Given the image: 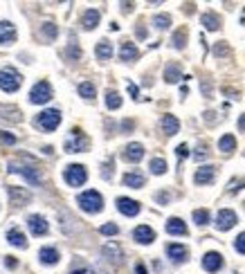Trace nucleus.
Masks as SVG:
<instances>
[{"label":"nucleus","mask_w":245,"mask_h":274,"mask_svg":"<svg viewBox=\"0 0 245 274\" xmlns=\"http://www.w3.org/2000/svg\"><path fill=\"white\" fill-rule=\"evenodd\" d=\"M77 205L86 211V214H99L103 209V198L99 191L90 189V191H84L81 196L77 198Z\"/></svg>","instance_id":"f257e3e1"},{"label":"nucleus","mask_w":245,"mask_h":274,"mask_svg":"<svg viewBox=\"0 0 245 274\" xmlns=\"http://www.w3.org/2000/svg\"><path fill=\"white\" fill-rule=\"evenodd\" d=\"M72 135L65 139V144H63V148H65V153H84V151H88V146H90V139L84 135V131L81 128H72Z\"/></svg>","instance_id":"f03ea898"},{"label":"nucleus","mask_w":245,"mask_h":274,"mask_svg":"<svg viewBox=\"0 0 245 274\" xmlns=\"http://www.w3.org/2000/svg\"><path fill=\"white\" fill-rule=\"evenodd\" d=\"M59 124H61V110H56V108H48L36 117V126H41L43 131H56Z\"/></svg>","instance_id":"7ed1b4c3"},{"label":"nucleus","mask_w":245,"mask_h":274,"mask_svg":"<svg viewBox=\"0 0 245 274\" xmlns=\"http://www.w3.org/2000/svg\"><path fill=\"white\" fill-rule=\"evenodd\" d=\"M23 84V77H20L16 70L11 68H5L0 70V90H5V92H16Z\"/></svg>","instance_id":"20e7f679"},{"label":"nucleus","mask_w":245,"mask_h":274,"mask_svg":"<svg viewBox=\"0 0 245 274\" xmlns=\"http://www.w3.org/2000/svg\"><path fill=\"white\" fill-rule=\"evenodd\" d=\"M63 178L70 186H81L88 180V171H86L84 164H70V167H65Z\"/></svg>","instance_id":"39448f33"},{"label":"nucleus","mask_w":245,"mask_h":274,"mask_svg":"<svg viewBox=\"0 0 245 274\" xmlns=\"http://www.w3.org/2000/svg\"><path fill=\"white\" fill-rule=\"evenodd\" d=\"M49 99H52V86H49L48 81L34 84V88H32V92H30V101L32 103H48Z\"/></svg>","instance_id":"423d86ee"},{"label":"nucleus","mask_w":245,"mask_h":274,"mask_svg":"<svg viewBox=\"0 0 245 274\" xmlns=\"http://www.w3.org/2000/svg\"><path fill=\"white\" fill-rule=\"evenodd\" d=\"M9 173H20V176H25L30 184H39V182H41V171L36 167H27V164H16V162H9Z\"/></svg>","instance_id":"0eeeda50"},{"label":"nucleus","mask_w":245,"mask_h":274,"mask_svg":"<svg viewBox=\"0 0 245 274\" xmlns=\"http://www.w3.org/2000/svg\"><path fill=\"white\" fill-rule=\"evenodd\" d=\"M236 223H239V218H236V214L232 209H221L218 216H216V229H221V231L232 229Z\"/></svg>","instance_id":"6e6552de"},{"label":"nucleus","mask_w":245,"mask_h":274,"mask_svg":"<svg viewBox=\"0 0 245 274\" xmlns=\"http://www.w3.org/2000/svg\"><path fill=\"white\" fill-rule=\"evenodd\" d=\"M101 254H103V259L113 261L115 265H122L124 263V252H122V247H119L117 243H106L101 247Z\"/></svg>","instance_id":"1a4fd4ad"},{"label":"nucleus","mask_w":245,"mask_h":274,"mask_svg":"<svg viewBox=\"0 0 245 274\" xmlns=\"http://www.w3.org/2000/svg\"><path fill=\"white\" fill-rule=\"evenodd\" d=\"M18 36L16 27L9 23V20H0V45H11Z\"/></svg>","instance_id":"9d476101"},{"label":"nucleus","mask_w":245,"mask_h":274,"mask_svg":"<svg viewBox=\"0 0 245 274\" xmlns=\"http://www.w3.org/2000/svg\"><path fill=\"white\" fill-rule=\"evenodd\" d=\"M7 193H9L11 205H27L32 200V193L27 189H20V186H7Z\"/></svg>","instance_id":"9b49d317"},{"label":"nucleus","mask_w":245,"mask_h":274,"mask_svg":"<svg viewBox=\"0 0 245 274\" xmlns=\"http://www.w3.org/2000/svg\"><path fill=\"white\" fill-rule=\"evenodd\" d=\"M27 227H30V231L34 236L48 234V221H45L43 216H39V214H32L30 218H27Z\"/></svg>","instance_id":"f8f14e48"},{"label":"nucleus","mask_w":245,"mask_h":274,"mask_svg":"<svg viewBox=\"0 0 245 274\" xmlns=\"http://www.w3.org/2000/svg\"><path fill=\"white\" fill-rule=\"evenodd\" d=\"M117 209L122 211L124 216H128V218H133V216L140 214V202L133 200V198H117Z\"/></svg>","instance_id":"ddd939ff"},{"label":"nucleus","mask_w":245,"mask_h":274,"mask_svg":"<svg viewBox=\"0 0 245 274\" xmlns=\"http://www.w3.org/2000/svg\"><path fill=\"white\" fill-rule=\"evenodd\" d=\"M122 157H124L126 162H133V164H135V162H140V160L144 157V146H142L140 142H131L126 148H124Z\"/></svg>","instance_id":"4468645a"},{"label":"nucleus","mask_w":245,"mask_h":274,"mask_svg":"<svg viewBox=\"0 0 245 274\" xmlns=\"http://www.w3.org/2000/svg\"><path fill=\"white\" fill-rule=\"evenodd\" d=\"M202 268H205L207 272H218V270L223 268V256L218 254V252H207V254L202 256Z\"/></svg>","instance_id":"2eb2a0df"},{"label":"nucleus","mask_w":245,"mask_h":274,"mask_svg":"<svg viewBox=\"0 0 245 274\" xmlns=\"http://www.w3.org/2000/svg\"><path fill=\"white\" fill-rule=\"evenodd\" d=\"M167 254H169V259H171L173 263H185L187 256H189V252H187L185 245L169 243V245H167Z\"/></svg>","instance_id":"dca6fc26"},{"label":"nucleus","mask_w":245,"mask_h":274,"mask_svg":"<svg viewBox=\"0 0 245 274\" xmlns=\"http://www.w3.org/2000/svg\"><path fill=\"white\" fill-rule=\"evenodd\" d=\"M133 238L138 240V243H142V245H148V243L155 240V231H153L148 225H138L135 231H133Z\"/></svg>","instance_id":"f3484780"},{"label":"nucleus","mask_w":245,"mask_h":274,"mask_svg":"<svg viewBox=\"0 0 245 274\" xmlns=\"http://www.w3.org/2000/svg\"><path fill=\"white\" fill-rule=\"evenodd\" d=\"M214 178H216V167H200L196 171V176H194V182L202 186V184H211Z\"/></svg>","instance_id":"a211bd4d"},{"label":"nucleus","mask_w":245,"mask_h":274,"mask_svg":"<svg viewBox=\"0 0 245 274\" xmlns=\"http://www.w3.org/2000/svg\"><path fill=\"white\" fill-rule=\"evenodd\" d=\"M187 223L182 221V218H169L167 221V234H171V236H187Z\"/></svg>","instance_id":"6ab92c4d"},{"label":"nucleus","mask_w":245,"mask_h":274,"mask_svg":"<svg viewBox=\"0 0 245 274\" xmlns=\"http://www.w3.org/2000/svg\"><path fill=\"white\" fill-rule=\"evenodd\" d=\"M39 259H41V263H43V265H56V263H59V259H61V254H59L56 247H41Z\"/></svg>","instance_id":"aec40b11"},{"label":"nucleus","mask_w":245,"mask_h":274,"mask_svg":"<svg viewBox=\"0 0 245 274\" xmlns=\"http://www.w3.org/2000/svg\"><path fill=\"white\" fill-rule=\"evenodd\" d=\"M162 131H164V135H176L178 131H180V122H178V117H173V115H164L162 117Z\"/></svg>","instance_id":"412c9836"},{"label":"nucleus","mask_w":245,"mask_h":274,"mask_svg":"<svg viewBox=\"0 0 245 274\" xmlns=\"http://www.w3.org/2000/svg\"><path fill=\"white\" fill-rule=\"evenodd\" d=\"M99 18H101V14H99L97 9H88L84 11V18H81V25H84V30H95L99 25Z\"/></svg>","instance_id":"4be33fe9"},{"label":"nucleus","mask_w":245,"mask_h":274,"mask_svg":"<svg viewBox=\"0 0 245 274\" xmlns=\"http://www.w3.org/2000/svg\"><path fill=\"white\" fill-rule=\"evenodd\" d=\"M95 54H97L99 61H110V56H113V45L108 43L106 39H101L97 43V47H95Z\"/></svg>","instance_id":"5701e85b"},{"label":"nucleus","mask_w":245,"mask_h":274,"mask_svg":"<svg viewBox=\"0 0 245 274\" xmlns=\"http://www.w3.org/2000/svg\"><path fill=\"white\" fill-rule=\"evenodd\" d=\"M180 79H182V70L178 63H169L167 68H164V81H167V84H178Z\"/></svg>","instance_id":"b1692460"},{"label":"nucleus","mask_w":245,"mask_h":274,"mask_svg":"<svg viewBox=\"0 0 245 274\" xmlns=\"http://www.w3.org/2000/svg\"><path fill=\"white\" fill-rule=\"evenodd\" d=\"M124 184L131 186V189H142L144 186V176L140 171H128L124 176Z\"/></svg>","instance_id":"393cba45"},{"label":"nucleus","mask_w":245,"mask_h":274,"mask_svg":"<svg viewBox=\"0 0 245 274\" xmlns=\"http://www.w3.org/2000/svg\"><path fill=\"white\" fill-rule=\"evenodd\" d=\"M7 240H9L14 247H20V250H25V247H27V238H25V234L20 229H16V227L7 231Z\"/></svg>","instance_id":"a878e982"},{"label":"nucleus","mask_w":245,"mask_h":274,"mask_svg":"<svg viewBox=\"0 0 245 274\" xmlns=\"http://www.w3.org/2000/svg\"><path fill=\"white\" fill-rule=\"evenodd\" d=\"M140 56L138 47H135V43H122V49H119V59L122 61H135Z\"/></svg>","instance_id":"bb28decb"},{"label":"nucleus","mask_w":245,"mask_h":274,"mask_svg":"<svg viewBox=\"0 0 245 274\" xmlns=\"http://www.w3.org/2000/svg\"><path fill=\"white\" fill-rule=\"evenodd\" d=\"M200 23L205 25V30H209V32H216L218 27H221V18H218L216 14H211V11H207V14L200 16Z\"/></svg>","instance_id":"cd10ccee"},{"label":"nucleus","mask_w":245,"mask_h":274,"mask_svg":"<svg viewBox=\"0 0 245 274\" xmlns=\"http://www.w3.org/2000/svg\"><path fill=\"white\" fill-rule=\"evenodd\" d=\"M106 108L108 110H117V108H122V97H119L117 90H108L106 92Z\"/></svg>","instance_id":"c85d7f7f"},{"label":"nucleus","mask_w":245,"mask_h":274,"mask_svg":"<svg viewBox=\"0 0 245 274\" xmlns=\"http://www.w3.org/2000/svg\"><path fill=\"white\" fill-rule=\"evenodd\" d=\"M218 148H221L223 153H232L236 148V137L230 135V133H227V135H223L221 139H218Z\"/></svg>","instance_id":"c756f323"},{"label":"nucleus","mask_w":245,"mask_h":274,"mask_svg":"<svg viewBox=\"0 0 245 274\" xmlns=\"http://www.w3.org/2000/svg\"><path fill=\"white\" fill-rule=\"evenodd\" d=\"M70 274H93V268H90L86 261L74 259L72 265H70Z\"/></svg>","instance_id":"7c9ffc66"},{"label":"nucleus","mask_w":245,"mask_h":274,"mask_svg":"<svg viewBox=\"0 0 245 274\" xmlns=\"http://www.w3.org/2000/svg\"><path fill=\"white\" fill-rule=\"evenodd\" d=\"M148 169H151L153 176H162V173H167V162L162 160V157H153Z\"/></svg>","instance_id":"2f4dec72"},{"label":"nucleus","mask_w":245,"mask_h":274,"mask_svg":"<svg viewBox=\"0 0 245 274\" xmlns=\"http://www.w3.org/2000/svg\"><path fill=\"white\" fill-rule=\"evenodd\" d=\"M171 43H173V47H176V49L185 47V45H187V30H185V27H182V30H178L176 34H173Z\"/></svg>","instance_id":"473e14b6"},{"label":"nucleus","mask_w":245,"mask_h":274,"mask_svg":"<svg viewBox=\"0 0 245 274\" xmlns=\"http://www.w3.org/2000/svg\"><path fill=\"white\" fill-rule=\"evenodd\" d=\"M95 92H97V90H95V86L90 84V81H84V84H79V94H81L84 99H93Z\"/></svg>","instance_id":"72a5a7b5"},{"label":"nucleus","mask_w":245,"mask_h":274,"mask_svg":"<svg viewBox=\"0 0 245 274\" xmlns=\"http://www.w3.org/2000/svg\"><path fill=\"white\" fill-rule=\"evenodd\" d=\"M41 32H43L49 41H54L56 36H59V27H56L54 23H43V25H41Z\"/></svg>","instance_id":"f704fd0d"},{"label":"nucleus","mask_w":245,"mask_h":274,"mask_svg":"<svg viewBox=\"0 0 245 274\" xmlns=\"http://www.w3.org/2000/svg\"><path fill=\"white\" fill-rule=\"evenodd\" d=\"M194 223H196L198 227L207 225V223H209V211H207V209H196V211H194Z\"/></svg>","instance_id":"c9c22d12"},{"label":"nucleus","mask_w":245,"mask_h":274,"mask_svg":"<svg viewBox=\"0 0 245 274\" xmlns=\"http://www.w3.org/2000/svg\"><path fill=\"white\" fill-rule=\"evenodd\" d=\"M153 25H155L157 30H167L169 25H171V16L169 14H157L155 18H153Z\"/></svg>","instance_id":"e433bc0d"},{"label":"nucleus","mask_w":245,"mask_h":274,"mask_svg":"<svg viewBox=\"0 0 245 274\" xmlns=\"http://www.w3.org/2000/svg\"><path fill=\"white\" fill-rule=\"evenodd\" d=\"M99 231H101L103 236H115V234H119V227L115 225V223H106V225L99 227Z\"/></svg>","instance_id":"4c0bfd02"},{"label":"nucleus","mask_w":245,"mask_h":274,"mask_svg":"<svg viewBox=\"0 0 245 274\" xmlns=\"http://www.w3.org/2000/svg\"><path fill=\"white\" fill-rule=\"evenodd\" d=\"M68 56L70 59H81V49H79L77 41H72V43L68 45Z\"/></svg>","instance_id":"58836bf2"},{"label":"nucleus","mask_w":245,"mask_h":274,"mask_svg":"<svg viewBox=\"0 0 245 274\" xmlns=\"http://www.w3.org/2000/svg\"><path fill=\"white\" fill-rule=\"evenodd\" d=\"M234 250L239 252V254H245V231H243V234L236 236V240H234Z\"/></svg>","instance_id":"ea45409f"},{"label":"nucleus","mask_w":245,"mask_h":274,"mask_svg":"<svg viewBox=\"0 0 245 274\" xmlns=\"http://www.w3.org/2000/svg\"><path fill=\"white\" fill-rule=\"evenodd\" d=\"M101 178H113V160L110 162H106V164H103V171H101Z\"/></svg>","instance_id":"a19ab883"},{"label":"nucleus","mask_w":245,"mask_h":274,"mask_svg":"<svg viewBox=\"0 0 245 274\" xmlns=\"http://www.w3.org/2000/svg\"><path fill=\"white\" fill-rule=\"evenodd\" d=\"M243 186H245V180H232L230 182V193H234V191L243 189Z\"/></svg>","instance_id":"79ce46f5"},{"label":"nucleus","mask_w":245,"mask_h":274,"mask_svg":"<svg viewBox=\"0 0 245 274\" xmlns=\"http://www.w3.org/2000/svg\"><path fill=\"white\" fill-rule=\"evenodd\" d=\"M176 155L180 157V160H182V157H187V155H189V146H187V144H180V146L176 148Z\"/></svg>","instance_id":"37998d69"},{"label":"nucleus","mask_w":245,"mask_h":274,"mask_svg":"<svg viewBox=\"0 0 245 274\" xmlns=\"http://www.w3.org/2000/svg\"><path fill=\"white\" fill-rule=\"evenodd\" d=\"M128 94H131L133 99H140V88L135 84H128Z\"/></svg>","instance_id":"c03bdc74"},{"label":"nucleus","mask_w":245,"mask_h":274,"mask_svg":"<svg viewBox=\"0 0 245 274\" xmlns=\"http://www.w3.org/2000/svg\"><path fill=\"white\" fill-rule=\"evenodd\" d=\"M0 139H2L5 144H16V137L9 135V133H0Z\"/></svg>","instance_id":"a18cd8bd"},{"label":"nucleus","mask_w":245,"mask_h":274,"mask_svg":"<svg viewBox=\"0 0 245 274\" xmlns=\"http://www.w3.org/2000/svg\"><path fill=\"white\" fill-rule=\"evenodd\" d=\"M133 128H135V122H133V119H124V122H122V131L124 133L133 131Z\"/></svg>","instance_id":"49530a36"},{"label":"nucleus","mask_w":245,"mask_h":274,"mask_svg":"<svg viewBox=\"0 0 245 274\" xmlns=\"http://www.w3.org/2000/svg\"><path fill=\"white\" fill-rule=\"evenodd\" d=\"M155 200L157 202H169V200H171V193H164V191H160V193L155 196Z\"/></svg>","instance_id":"de8ad7c7"},{"label":"nucleus","mask_w":245,"mask_h":274,"mask_svg":"<svg viewBox=\"0 0 245 274\" xmlns=\"http://www.w3.org/2000/svg\"><path fill=\"white\" fill-rule=\"evenodd\" d=\"M5 265H7V268H9V270H14L16 265H18V261H16L14 256H5Z\"/></svg>","instance_id":"09e8293b"},{"label":"nucleus","mask_w":245,"mask_h":274,"mask_svg":"<svg viewBox=\"0 0 245 274\" xmlns=\"http://www.w3.org/2000/svg\"><path fill=\"white\" fill-rule=\"evenodd\" d=\"M209 153H207V146H198V151H196V160H202V157H207Z\"/></svg>","instance_id":"8fccbe9b"},{"label":"nucleus","mask_w":245,"mask_h":274,"mask_svg":"<svg viewBox=\"0 0 245 274\" xmlns=\"http://www.w3.org/2000/svg\"><path fill=\"white\" fill-rule=\"evenodd\" d=\"M202 94H205V97H211V84H202Z\"/></svg>","instance_id":"3c124183"},{"label":"nucleus","mask_w":245,"mask_h":274,"mask_svg":"<svg viewBox=\"0 0 245 274\" xmlns=\"http://www.w3.org/2000/svg\"><path fill=\"white\" fill-rule=\"evenodd\" d=\"M216 54H218V56H221V54H227V47L225 45H216V49H214Z\"/></svg>","instance_id":"603ef678"},{"label":"nucleus","mask_w":245,"mask_h":274,"mask_svg":"<svg viewBox=\"0 0 245 274\" xmlns=\"http://www.w3.org/2000/svg\"><path fill=\"white\" fill-rule=\"evenodd\" d=\"M239 131L245 133V115H241V117H239Z\"/></svg>","instance_id":"864d4df0"},{"label":"nucleus","mask_w":245,"mask_h":274,"mask_svg":"<svg viewBox=\"0 0 245 274\" xmlns=\"http://www.w3.org/2000/svg\"><path fill=\"white\" fill-rule=\"evenodd\" d=\"M122 11H124V14H128V11H133V5H131V2H122Z\"/></svg>","instance_id":"5fc2aeb1"},{"label":"nucleus","mask_w":245,"mask_h":274,"mask_svg":"<svg viewBox=\"0 0 245 274\" xmlns=\"http://www.w3.org/2000/svg\"><path fill=\"white\" fill-rule=\"evenodd\" d=\"M138 36L140 39H147V30H144L142 25H138Z\"/></svg>","instance_id":"6e6d98bb"},{"label":"nucleus","mask_w":245,"mask_h":274,"mask_svg":"<svg viewBox=\"0 0 245 274\" xmlns=\"http://www.w3.org/2000/svg\"><path fill=\"white\" fill-rule=\"evenodd\" d=\"M135 272H138V274H147V268H144V265H138V268H135Z\"/></svg>","instance_id":"4d7b16f0"}]
</instances>
